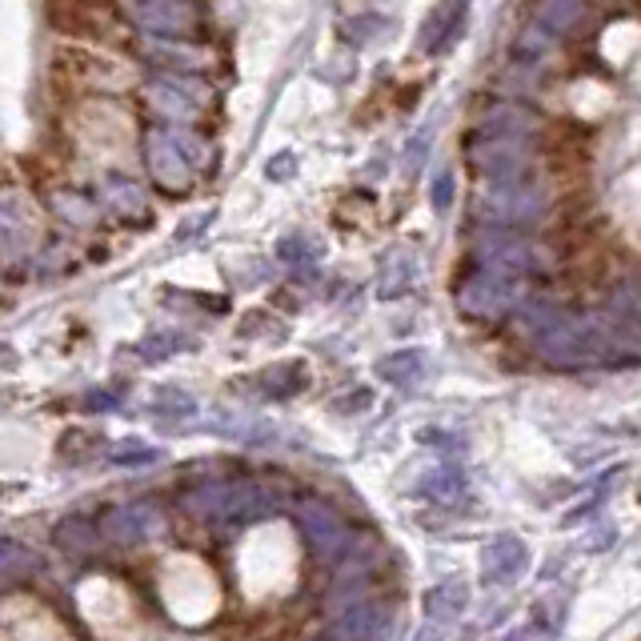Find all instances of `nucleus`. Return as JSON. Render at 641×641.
Returning a JSON list of instances; mask_svg holds the SVG:
<instances>
[{"label": "nucleus", "instance_id": "obj_1", "mask_svg": "<svg viewBox=\"0 0 641 641\" xmlns=\"http://www.w3.org/2000/svg\"><path fill=\"white\" fill-rule=\"evenodd\" d=\"M301 529H306V537L313 541V549L325 561H337L349 549L345 521H341V517H337L333 509H329V505H321V502H306V505H301Z\"/></svg>", "mask_w": 641, "mask_h": 641}, {"label": "nucleus", "instance_id": "obj_2", "mask_svg": "<svg viewBox=\"0 0 641 641\" xmlns=\"http://www.w3.org/2000/svg\"><path fill=\"white\" fill-rule=\"evenodd\" d=\"M529 561V549L521 537L514 534H502L494 537L489 546L482 549V581L485 586H505V581H514Z\"/></svg>", "mask_w": 641, "mask_h": 641}, {"label": "nucleus", "instance_id": "obj_3", "mask_svg": "<svg viewBox=\"0 0 641 641\" xmlns=\"http://www.w3.org/2000/svg\"><path fill=\"white\" fill-rule=\"evenodd\" d=\"M425 618H430V626H437V630H445L449 621H457L465 613V606H469V589L462 586V581H445V586H433L430 593H425Z\"/></svg>", "mask_w": 641, "mask_h": 641}, {"label": "nucleus", "instance_id": "obj_4", "mask_svg": "<svg viewBox=\"0 0 641 641\" xmlns=\"http://www.w3.org/2000/svg\"><path fill=\"white\" fill-rule=\"evenodd\" d=\"M337 630H341L345 641H373L381 630L378 606H349V610L341 613V621H337Z\"/></svg>", "mask_w": 641, "mask_h": 641}, {"label": "nucleus", "instance_id": "obj_5", "mask_svg": "<svg viewBox=\"0 0 641 641\" xmlns=\"http://www.w3.org/2000/svg\"><path fill=\"white\" fill-rule=\"evenodd\" d=\"M381 378H390V381H410L421 373V358L417 353H393V358L381 361Z\"/></svg>", "mask_w": 641, "mask_h": 641}, {"label": "nucleus", "instance_id": "obj_6", "mask_svg": "<svg viewBox=\"0 0 641 641\" xmlns=\"http://www.w3.org/2000/svg\"><path fill=\"white\" fill-rule=\"evenodd\" d=\"M56 541H61V546H73V554H84V549H89V526H84V521H64L61 529H56Z\"/></svg>", "mask_w": 641, "mask_h": 641}, {"label": "nucleus", "instance_id": "obj_7", "mask_svg": "<svg viewBox=\"0 0 641 641\" xmlns=\"http://www.w3.org/2000/svg\"><path fill=\"white\" fill-rule=\"evenodd\" d=\"M113 457H116V462H153L157 453H153V449H141V445H133V449L125 445V449H116Z\"/></svg>", "mask_w": 641, "mask_h": 641}, {"label": "nucleus", "instance_id": "obj_8", "mask_svg": "<svg viewBox=\"0 0 641 641\" xmlns=\"http://www.w3.org/2000/svg\"><path fill=\"white\" fill-rule=\"evenodd\" d=\"M517 641H526V638H517Z\"/></svg>", "mask_w": 641, "mask_h": 641}]
</instances>
